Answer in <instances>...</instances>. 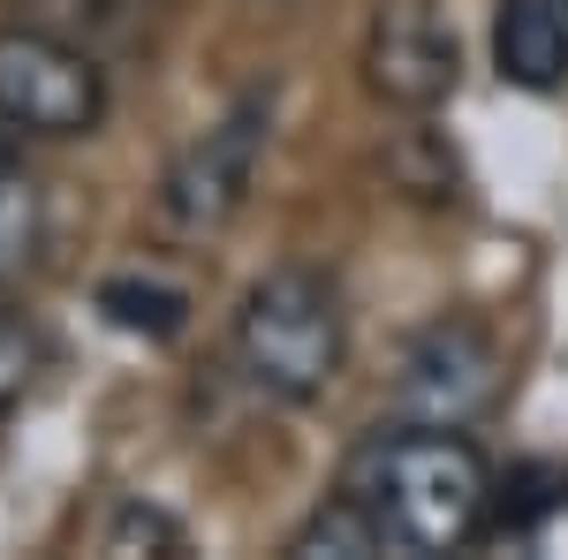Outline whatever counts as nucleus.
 <instances>
[{
	"instance_id": "f257e3e1",
	"label": "nucleus",
	"mask_w": 568,
	"mask_h": 560,
	"mask_svg": "<svg viewBox=\"0 0 568 560\" xmlns=\"http://www.w3.org/2000/svg\"><path fill=\"white\" fill-rule=\"evenodd\" d=\"M342 492L387 530L394 553H463L470 538H485L493 462L478 455L470 431L387 425L349 447Z\"/></svg>"
},
{
	"instance_id": "f03ea898",
	"label": "nucleus",
	"mask_w": 568,
	"mask_h": 560,
	"mask_svg": "<svg viewBox=\"0 0 568 560\" xmlns=\"http://www.w3.org/2000/svg\"><path fill=\"white\" fill-rule=\"evenodd\" d=\"M235 364L265 401L304 409L349 364V310L318 265H273L243 288L235 310Z\"/></svg>"
},
{
	"instance_id": "7ed1b4c3",
	"label": "nucleus",
	"mask_w": 568,
	"mask_h": 560,
	"mask_svg": "<svg viewBox=\"0 0 568 560\" xmlns=\"http://www.w3.org/2000/svg\"><path fill=\"white\" fill-rule=\"evenodd\" d=\"M265 144H273V91H243L213 130H197L182 144L168 174H160V227L175 243H213L227 235L251 190H258V167H265Z\"/></svg>"
},
{
	"instance_id": "20e7f679",
	"label": "nucleus",
	"mask_w": 568,
	"mask_h": 560,
	"mask_svg": "<svg viewBox=\"0 0 568 560\" xmlns=\"http://www.w3.org/2000/svg\"><path fill=\"white\" fill-rule=\"evenodd\" d=\"M0 122L45 144L91 136L106 122V61L45 23H8L0 31Z\"/></svg>"
},
{
	"instance_id": "39448f33",
	"label": "nucleus",
	"mask_w": 568,
	"mask_h": 560,
	"mask_svg": "<svg viewBox=\"0 0 568 560\" xmlns=\"http://www.w3.org/2000/svg\"><path fill=\"white\" fill-rule=\"evenodd\" d=\"M500 401V348L470 318H433L425 334H409L394 364V417L402 425H478Z\"/></svg>"
},
{
	"instance_id": "423d86ee",
	"label": "nucleus",
	"mask_w": 568,
	"mask_h": 560,
	"mask_svg": "<svg viewBox=\"0 0 568 560\" xmlns=\"http://www.w3.org/2000/svg\"><path fill=\"white\" fill-rule=\"evenodd\" d=\"M364 84L402 114H439L463 84V39L425 0H387L364 31Z\"/></svg>"
},
{
	"instance_id": "0eeeda50",
	"label": "nucleus",
	"mask_w": 568,
	"mask_h": 560,
	"mask_svg": "<svg viewBox=\"0 0 568 560\" xmlns=\"http://www.w3.org/2000/svg\"><path fill=\"white\" fill-rule=\"evenodd\" d=\"M493 69L516 91L568 84V0H493Z\"/></svg>"
},
{
	"instance_id": "6e6552de",
	"label": "nucleus",
	"mask_w": 568,
	"mask_h": 560,
	"mask_svg": "<svg viewBox=\"0 0 568 560\" xmlns=\"http://www.w3.org/2000/svg\"><path fill=\"white\" fill-rule=\"evenodd\" d=\"M561 508H568V462H554V455H530V462L493 470L485 530H493V538H530L538 522H554Z\"/></svg>"
},
{
	"instance_id": "1a4fd4ad",
	"label": "nucleus",
	"mask_w": 568,
	"mask_h": 560,
	"mask_svg": "<svg viewBox=\"0 0 568 560\" xmlns=\"http://www.w3.org/2000/svg\"><path fill=\"white\" fill-rule=\"evenodd\" d=\"M91 303L114 334H136V342H175L190 326V296L175 281H152V273H114V281H99Z\"/></svg>"
},
{
	"instance_id": "9d476101",
	"label": "nucleus",
	"mask_w": 568,
	"mask_h": 560,
	"mask_svg": "<svg viewBox=\"0 0 568 560\" xmlns=\"http://www.w3.org/2000/svg\"><path fill=\"white\" fill-rule=\"evenodd\" d=\"M39 251H45V190L23 167H8L0 174V296L39 273Z\"/></svg>"
},
{
	"instance_id": "9b49d317",
	"label": "nucleus",
	"mask_w": 568,
	"mask_h": 560,
	"mask_svg": "<svg viewBox=\"0 0 568 560\" xmlns=\"http://www.w3.org/2000/svg\"><path fill=\"white\" fill-rule=\"evenodd\" d=\"M288 553H296V560H372V553H394V546H387V530H379V522L334 485L326 508H311L304 530L288 538Z\"/></svg>"
},
{
	"instance_id": "f8f14e48",
	"label": "nucleus",
	"mask_w": 568,
	"mask_h": 560,
	"mask_svg": "<svg viewBox=\"0 0 568 560\" xmlns=\"http://www.w3.org/2000/svg\"><path fill=\"white\" fill-rule=\"evenodd\" d=\"M39 371H45V334L23 318V310L0 303V417L39 387Z\"/></svg>"
},
{
	"instance_id": "ddd939ff",
	"label": "nucleus",
	"mask_w": 568,
	"mask_h": 560,
	"mask_svg": "<svg viewBox=\"0 0 568 560\" xmlns=\"http://www.w3.org/2000/svg\"><path fill=\"white\" fill-rule=\"evenodd\" d=\"M106 553H182V522L160 516V508H144V500H130V508H114V522H106Z\"/></svg>"
},
{
	"instance_id": "4468645a",
	"label": "nucleus",
	"mask_w": 568,
	"mask_h": 560,
	"mask_svg": "<svg viewBox=\"0 0 568 560\" xmlns=\"http://www.w3.org/2000/svg\"><path fill=\"white\" fill-rule=\"evenodd\" d=\"M8 167H23V130L16 122H0V174Z\"/></svg>"
}]
</instances>
